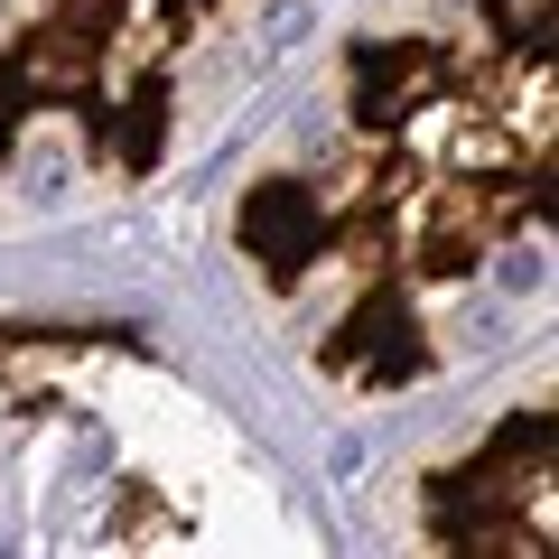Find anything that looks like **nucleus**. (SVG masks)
Returning a JSON list of instances; mask_svg holds the SVG:
<instances>
[{
  "instance_id": "nucleus-1",
  "label": "nucleus",
  "mask_w": 559,
  "mask_h": 559,
  "mask_svg": "<svg viewBox=\"0 0 559 559\" xmlns=\"http://www.w3.org/2000/svg\"><path fill=\"white\" fill-rule=\"evenodd\" d=\"M308 20H318L308 0H271V20H261V38H271V47H299V38H308Z\"/></svg>"
}]
</instances>
